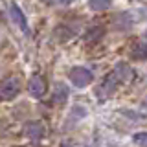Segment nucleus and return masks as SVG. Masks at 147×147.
Listing matches in <instances>:
<instances>
[{
  "mask_svg": "<svg viewBox=\"0 0 147 147\" xmlns=\"http://www.w3.org/2000/svg\"><path fill=\"white\" fill-rule=\"evenodd\" d=\"M121 85V81L118 79L116 76H114L112 72L107 76V79H105L103 83H101V86L98 90H96V98H99V99H107L109 96H112L114 92L118 90V86Z\"/></svg>",
  "mask_w": 147,
  "mask_h": 147,
  "instance_id": "obj_1",
  "label": "nucleus"
},
{
  "mask_svg": "<svg viewBox=\"0 0 147 147\" xmlns=\"http://www.w3.org/2000/svg\"><path fill=\"white\" fill-rule=\"evenodd\" d=\"M70 81L76 86H88L92 81H94V76L88 68H83V66H74L70 70Z\"/></svg>",
  "mask_w": 147,
  "mask_h": 147,
  "instance_id": "obj_2",
  "label": "nucleus"
},
{
  "mask_svg": "<svg viewBox=\"0 0 147 147\" xmlns=\"http://www.w3.org/2000/svg\"><path fill=\"white\" fill-rule=\"evenodd\" d=\"M20 90V85H18V79L15 77H9L0 85V98L2 99H13Z\"/></svg>",
  "mask_w": 147,
  "mask_h": 147,
  "instance_id": "obj_3",
  "label": "nucleus"
},
{
  "mask_svg": "<svg viewBox=\"0 0 147 147\" xmlns=\"http://www.w3.org/2000/svg\"><path fill=\"white\" fill-rule=\"evenodd\" d=\"M112 74L121 81V85H123V83H131L132 79H134V72H132V68L129 66L127 63H123V61H119V63L114 64Z\"/></svg>",
  "mask_w": 147,
  "mask_h": 147,
  "instance_id": "obj_4",
  "label": "nucleus"
},
{
  "mask_svg": "<svg viewBox=\"0 0 147 147\" xmlns=\"http://www.w3.org/2000/svg\"><path fill=\"white\" fill-rule=\"evenodd\" d=\"M28 90H30V94L33 96V98H42L44 92H46V81L42 76H33L28 83Z\"/></svg>",
  "mask_w": 147,
  "mask_h": 147,
  "instance_id": "obj_5",
  "label": "nucleus"
},
{
  "mask_svg": "<svg viewBox=\"0 0 147 147\" xmlns=\"http://www.w3.org/2000/svg\"><path fill=\"white\" fill-rule=\"evenodd\" d=\"M9 11H11V17H13V20H15L17 24H18V28H20L24 33H30V28H28V20H26L24 13L20 11V7H18L15 2L9 4Z\"/></svg>",
  "mask_w": 147,
  "mask_h": 147,
  "instance_id": "obj_6",
  "label": "nucleus"
},
{
  "mask_svg": "<svg viewBox=\"0 0 147 147\" xmlns=\"http://www.w3.org/2000/svg\"><path fill=\"white\" fill-rule=\"evenodd\" d=\"M68 96H70V90L64 83H57L55 85V90H53V96H52V103L55 105H64L68 101Z\"/></svg>",
  "mask_w": 147,
  "mask_h": 147,
  "instance_id": "obj_7",
  "label": "nucleus"
},
{
  "mask_svg": "<svg viewBox=\"0 0 147 147\" xmlns=\"http://www.w3.org/2000/svg\"><path fill=\"white\" fill-rule=\"evenodd\" d=\"M131 57L132 59H147V44L145 42H134L131 48Z\"/></svg>",
  "mask_w": 147,
  "mask_h": 147,
  "instance_id": "obj_8",
  "label": "nucleus"
},
{
  "mask_svg": "<svg viewBox=\"0 0 147 147\" xmlns=\"http://www.w3.org/2000/svg\"><path fill=\"white\" fill-rule=\"evenodd\" d=\"M103 33H105V30H103L101 26H94V28H90V30L86 31L83 39H85L86 42H96L98 39H101V37H103Z\"/></svg>",
  "mask_w": 147,
  "mask_h": 147,
  "instance_id": "obj_9",
  "label": "nucleus"
},
{
  "mask_svg": "<svg viewBox=\"0 0 147 147\" xmlns=\"http://www.w3.org/2000/svg\"><path fill=\"white\" fill-rule=\"evenodd\" d=\"M112 4V0H88V6L92 11H107Z\"/></svg>",
  "mask_w": 147,
  "mask_h": 147,
  "instance_id": "obj_10",
  "label": "nucleus"
},
{
  "mask_svg": "<svg viewBox=\"0 0 147 147\" xmlns=\"http://www.w3.org/2000/svg\"><path fill=\"white\" fill-rule=\"evenodd\" d=\"M85 114H86V110H85V109H81V107H77V105H76V107L72 109V114H70V119H72V123H77L79 119H83V116H85Z\"/></svg>",
  "mask_w": 147,
  "mask_h": 147,
  "instance_id": "obj_11",
  "label": "nucleus"
},
{
  "mask_svg": "<svg viewBox=\"0 0 147 147\" xmlns=\"http://www.w3.org/2000/svg\"><path fill=\"white\" fill-rule=\"evenodd\" d=\"M132 142L140 147H147V132H136L132 136Z\"/></svg>",
  "mask_w": 147,
  "mask_h": 147,
  "instance_id": "obj_12",
  "label": "nucleus"
},
{
  "mask_svg": "<svg viewBox=\"0 0 147 147\" xmlns=\"http://www.w3.org/2000/svg\"><path fill=\"white\" fill-rule=\"evenodd\" d=\"M140 105H142V109H144V110H147V96H145L144 99H142V103H140Z\"/></svg>",
  "mask_w": 147,
  "mask_h": 147,
  "instance_id": "obj_13",
  "label": "nucleus"
},
{
  "mask_svg": "<svg viewBox=\"0 0 147 147\" xmlns=\"http://www.w3.org/2000/svg\"><path fill=\"white\" fill-rule=\"evenodd\" d=\"M61 2H63V4H70L72 0H61Z\"/></svg>",
  "mask_w": 147,
  "mask_h": 147,
  "instance_id": "obj_14",
  "label": "nucleus"
},
{
  "mask_svg": "<svg viewBox=\"0 0 147 147\" xmlns=\"http://www.w3.org/2000/svg\"><path fill=\"white\" fill-rule=\"evenodd\" d=\"M63 147H74V145H68V144H63Z\"/></svg>",
  "mask_w": 147,
  "mask_h": 147,
  "instance_id": "obj_15",
  "label": "nucleus"
}]
</instances>
